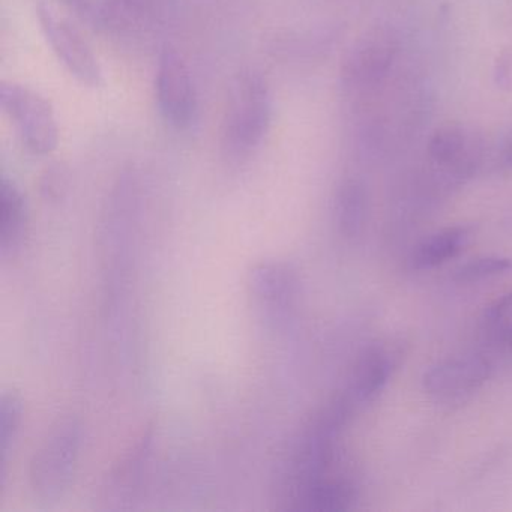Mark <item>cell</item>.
<instances>
[{"label": "cell", "instance_id": "obj_10", "mask_svg": "<svg viewBox=\"0 0 512 512\" xmlns=\"http://www.w3.org/2000/svg\"><path fill=\"white\" fill-rule=\"evenodd\" d=\"M394 53V41L386 35L365 38L353 49L344 64V82L347 86H365L379 80L388 71Z\"/></svg>", "mask_w": 512, "mask_h": 512}, {"label": "cell", "instance_id": "obj_18", "mask_svg": "<svg viewBox=\"0 0 512 512\" xmlns=\"http://www.w3.org/2000/svg\"><path fill=\"white\" fill-rule=\"evenodd\" d=\"M485 328L494 340L512 344V293L497 299L485 313Z\"/></svg>", "mask_w": 512, "mask_h": 512}, {"label": "cell", "instance_id": "obj_9", "mask_svg": "<svg viewBox=\"0 0 512 512\" xmlns=\"http://www.w3.org/2000/svg\"><path fill=\"white\" fill-rule=\"evenodd\" d=\"M431 164L448 178H470L481 160V145L475 134L461 125L440 127L428 142Z\"/></svg>", "mask_w": 512, "mask_h": 512}, {"label": "cell", "instance_id": "obj_11", "mask_svg": "<svg viewBox=\"0 0 512 512\" xmlns=\"http://www.w3.org/2000/svg\"><path fill=\"white\" fill-rule=\"evenodd\" d=\"M395 367L394 352L382 344L367 347L356 361L352 376V395L359 403L376 400L388 385Z\"/></svg>", "mask_w": 512, "mask_h": 512}, {"label": "cell", "instance_id": "obj_1", "mask_svg": "<svg viewBox=\"0 0 512 512\" xmlns=\"http://www.w3.org/2000/svg\"><path fill=\"white\" fill-rule=\"evenodd\" d=\"M274 98L268 80L253 68L236 74L223 119V151L232 161L250 158L268 137Z\"/></svg>", "mask_w": 512, "mask_h": 512}, {"label": "cell", "instance_id": "obj_17", "mask_svg": "<svg viewBox=\"0 0 512 512\" xmlns=\"http://www.w3.org/2000/svg\"><path fill=\"white\" fill-rule=\"evenodd\" d=\"M23 419V400L17 392H4L0 400V452L5 463Z\"/></svg>", "mask_w": 512, "mask_h": 512}, {"label": "cell", "instance_id": "obj_20", "mask_svg": "<svg viewBox=\"0 0 512 512\" xmlns=\"http://www.w3.org/2000/svg\"><path fill=\"white\" fill-rule=\"evenodd\" d=\"M65 5L76 11L77 16L88 20L95 26L97 20L98 0H62Z\"/></svg>", "mask_w": 512, "mask_h": 512}, {"label": "cell", "instance_id": "obj_6", "mask_svg": "<svg viewBox=\"0 0 512 512\" xmlns=\"http://www.w3.org/2000/svg\"><path fill=\"white\" fill-rule=\"evenodd\" d=\"M37 17L44 38L65 70L82 85L101 88L104 85L103 68L83 35L43 2L38 4Z\"/></svg>", "mask_w": 512, "mask_h": 512}, {"label": "cell", "instance_id": "obj_3", "mask_svg": "<svg viewBox=\"0 0 512 512\" xmlns=\"http://www.w3.org/2000/svg\"><path fill=\"white\" fill-rule=\"evenodd\" d=\"M82 427L76 418H64L52 428L31 463V485L38 496H61L73 481L79 460Z\"/></svg>", "mask_w": 512, "mask_h": 512}, {"label": "cell", "instance_id": "obj_13", "mask_svg": "<svg viewBox=\"0 0 512 512\" xmlns=\"http://www.w3.org/2000/svg\"><path fill=\"white\" fill-rule=\"evenodd\" d=\"M29 209L25 194L16 182L2 178L0 182V251L14 256L22 248L28 230Z\"/></svg>", "mask_w": 512, "mask_h": 512}, {"label": "cell", "instance_id": "obj_19", "mask_svg": "<svg viewBox=\"0 0 512 512\" xmlns=\"http://www.w3.org/2000/svg\"><path fill=\"white\" fill-rule=\"evenodd\" d=\"M41 194L47 202H59L68 190V173L64 167H49L40 182Z\"/></svg>", "mask_w": 512, "mask_h": 512}, {"label": "cell", "instance_id": "obj_4", "mask_svg": "<svg viewBox=\"0 0 512 512\" xmlns=\"http://www.w3.org/2000/svg\"><path fill=\"white\" fill-rule=\"evenodd\" d=\"M154 89L164 122L178 131L191 130L199 119V95L184 56L170 44L160 49Z\"/></svg>", "mask_w": 512, "mask_h": 512}, {"label": "cell", "instance_id": "obj_14", "mask_svg": "<svg viewBox=\"0 0 512 512\" xmlns=\"http://www.w3.org/2000/svg\"><path fill=\"white\" fill-rule=\"evenodd\" d=\"M472 235V229L467 226L446 227L433 233L416 245L410 257L412 268L425 271L445 265L466 250Z\"/></svg>", "mask_w": 512, "mask_h": 512}, {"label": "cell", "instance_id": "obj_12", "mask_svg": "<svg viewBox=\"0 0 512 512\" xmlns=\"http://www.w3.org/2000/svg\"><path fill=\"white\" fill-rule=\"evenodd\" d=\"M299 509L317 512L349 511L356 500V488L346 476H317L296 487Z\"/></svg>", "mask_w": 512, "mask_h": 512}, {"label": "cell", "instance_id": "obj_16", "mask_svg": "<svg viewBox=\"0 0 512 512\" xmlns=\"http://www.w3.org/2000/svg\"><path fill=\"white\" fill-rule=\"evenodd\" d=\"M512 271V259L502 256H481L458 266L454 281L460 284H476L500 277Z\"/></svg>", "mask_w": 512, "mask_h": 512}, {"label": "cell", "instance_id": "obj_2", "mask_svg": "<svg viewBox=\"0 0 512 512\" xmlns=\"http://www.w3.org/2000/svg\"><path fill=\"white\" fill-rule=\"evenodd\" d=\"M0 107L13 124L26 151L46 157L58 148L59 127L55 109L40 92L22 83L2 82Z\"/></svg>", "mask_w": 512, "mask_h": 512}, {"label": "cell", "instance_id": "obj_8", "mask_svg": "<svg viewBox=\"0 0 512 512\" xmlns=\"http://www.w3.org/2000/svg\"><path fill=\"white\" fill-rule=\"evenodd\" d=\"M248 287L254 302L272 319L289 316L299 293L295 269L280 260L257 263L248 275Z\"/></svg>", "mask_w": 512, "mask_h": 512}, {"label": "cell", "instance_id": "obj_7", "mask_svg": "<svg viewBox=\"0 0 512 512\" xmlns=\"http://www.w3.org/2000/svg\"><path fill=\"white\" fill-rule=\"evenodd\" d=\"M491 376V365L479 355L451 356L431 365L422 377L424 391L440 403L466 400Z\"/></svg>", "mask_w": 512, "mask_h": 512}, {"label": "cell", "instance_id": "obj_15", "mask_svg": "<svg viewBox=\"0 0 512 512\" xmlns=\"http://www.w3.org/2000/svg\"><path fill=\"white\" fill-rule=\"evenodd\" d=\"M368 197L364 185L356 179L344 181L335 194L334 215L338 232L344 238H358L367 221Z\"/></svg>", "mask_w": 512, "mask_h": 512}, {"label": "cell", "instance_id": "obj_5", "mask_svg": "<svg viewBox=\"0 0 512 512\" xmlns=\"http://www.w3.org/2000/svg\"><path fill=\"white\" fill-rule=\"evenodd\" d=\"M181 0H98L95 26L124 40H154L178 14Z\"/></svg>", "mask_w": 512, "mask_h": 512}, {"label": "cell", "instance_id": "obj_21", "mask_svg": "<svg viewBox=\"0 0 512 512\" xmlns=\"http://www.w3.org/2000/svg\"><path fill=\"white\" fill-rule=\"evenodd\" d=\"M503 161H505L506 167L512 169V142L506 146L505 154H503Z\"/></svg>", "mask_w": 512, "mask_h": 512}]
</instances>
